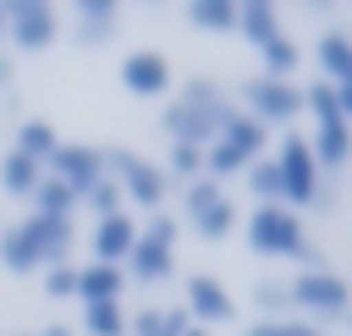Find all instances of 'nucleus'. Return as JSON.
I'll list each match as a JSON object with an SVG mask.
<instances>
[{"label": "nucleus", "mask_w": 352, "mask_h": 336, "mask_svg": "<svg viewBox=\"0 0 352 336\" xmlns=\"http://www.w3.org/2000/svg\"><path fill=\"white\" fill-rule=\"evenodd\" d=\"M187 314H182V303L176 308H138L132 319H126V336H187Z\"/></svg>", "instance_id": "obj_23"}, {"label": "nucleus", "mask_w": 352, "mask_h": 336, "mask_svg": "<svg viewBox=\"0 0 352 336\" xmlns=\"http://www.w3.org/2000/svg\"><path fill=\"white\" fill-rule=\"evenodd\" d=\"M214 138H220V143H231V149H236L242 160H258V154H264V138H270V132H264V127H258L253 116L231 110V116H226V127H220Z\"/></svg>", "instance_id": "obj_21"}, {"label": "nucleus", "mask_w": 352, "mask_h": 336, "mask_svg": "<svg viewBox=\"0 0 352 336\" xmlns=\"http://www.w3.org/2000/svg\"><path fill=\"white\" fill-rule=\"evenodd\" d=\"M33 248H38V264H72V248H77V226L72 220H44V215H22Z\"/></svg>", "instance_id": "obj_13"}, {"label": "nucleus", "mask_w": 352, "mask_h": 336, "mask_svg": "<svg viewBox=\"0 0 352 336\" xmlns=\"http://www.w3.org/2000/svg\"><path fill=\"white\" fill-rule=\"evenodd\" d=\"M38 176H44V165H38V160H28V154H16V149H6V154H0V193L28 198V193L38 187Z\"/></svg>", "instance_id": "obj_22"}, {"label": "nucleus", "mask_w": 352, "mask_h": 336, "mask_svg": "<svg viewBox=\"0 0 352 336\" xmlns=\"http://www.w3.org/2000/svg\"><path fill=\"white\" fill-rule=\"evenodd\" d=\"M28 204H33V215H44V220H72V215H77V193H72L66 182H55V176H38V187L28 193Z\"/></svg>", "instance_id": "obj_20"}, {"label": "nucleus", "mask_w": 352, "mask_h": 336, "mask_svg": "<svg viewBox=\"0 0 352 336\" xmlns=\"http://www.w3.org/2000/svg\"><path fill=\"white\" fill-rule=\"evenodd\" d=\"M104 176L121 187V198H132L138 209H160L165 204V171L154 165V160H143V154H132V149H104Z\"/></svg>", "instance_id": "obj_6"}, {"label": "nucleus", "mask_w": 352, "mask_h": 336, "mask_svg": "<svg viewBox=\"0 0 352 336\" xmlns=\"http://www.w3.org/2000/svg\"><path fill=\"white\" fill-rule=\"evenodd\" d=\"M214 198H226V187H220V182H209V176L187 182V187H182V209H187V220H192V215H204Z\"/></svg>", "instance_id": "obj_32"}, {"label": "nucleus", "mask_w": 352, "mask_h": 336, "mask_svg": "<svg viewBox=\"0 0 352 336\" xmlns=\"http://www.w3.org/2000/svg\"><path fill=\"white\" fill-rule=\"evenodd\" d=\"M44 176H55V182H66L77 198L104 176V149H94V143H60L50 160H44Z\"/></svg>", "instance_id": "obj_8"}, {"label": "nucleus", "mask_w": 352, "mask_h": 336, "mask_svg": "<svg viewBox=\"0 0 352 336\" xmlns=\"http://www.w3.org/2000/svg\"><path fill=\"white\" fill-rule=\"evenodd\" d=\"M60 39V11L50 0H6V44L16 55H44Z\"/></svg>", "instance_id": "obj_5"}, {"label": "nucleus", "mask_w": 352, "mask_h": 336, "mask_svg": "<svg viewBox=\"0 0 352 336\" xmlns=\"http://www.w3.org/2000/svg\"><path fill=\"white\" fill-rule=\"evenodd\" d=\"M236 220H242V209H236L231 198H214L204 215H192V231H198L204 242H220V237H231V231H236Z\"/></svg>", "instance_id": "obj_27"}, {"label": "nucleus", "mask_w": 352, "mask_h": 336, "mask_svg": "<svg viewBox=\"0 0 352 336\" xmlns=\"http://www.w3.org/2000/svg\"><path fill=\"white\" fill-rule=\"evenodd\" d=\"M11 77H16V61H11V55H6V50H0V88H6V83H11Z\"/></svg>", "instance_id": "obj_36"}, {"label": "nucleus", "mask_w": 352, "mask_h": 336, "mask_svg": "<svg viewBox=\"0 0 352 336\" xmlns=\"http://www.w3.org/2000/svg\"><path fill=\"white\" fill-rule=\"evenodd\" d=\"M253 308L258 319H286V281H253Z\"/></svg>", "instance_id": "obj_31"}, {"label": "nucleus", "mask_w": 352, "mask_h": 336, "mask_svg": "<svg viewBox=\"0 0 352 336\" xmlns=\"http://www.w3.org/2000/svg\"><path fill=\"white\" fill-rule=\"evenodd\" d=\"M170 83H176V72H170V61H165L160 50H132V55L121 61V88H126L132 99H165Z\"/></svg>", "instance_id": "obj_9"}, {"label": "nucleus", "mask_w": 352, "mask_h": 336, "mask_svg": "<svg viewBox=\"0 0 352 336\" xmlns=\"http://www.w3.org/2000/svg\"><path fill=\"white\" fill-rule=\"evenodd\" d=\"M0 39H6V6H0Z\"/></svg>", "instance_id": "obj_39"}, {"label": "nucleus", "mask_w": 352, "mask_h": 336, "mask_svg": "<svg viewBox=\"0 0 352 336\" xmlns=\"http://www.w3.org/2000/svg\"><path fill=\"white\" fill-rule=\"evenodd\" d=\"M33 336H77L72 325H44V330H33Z\"/></svg>", "instance_id": "obj_37"}, {"label": "nucleus", "mask_w": 352, "mask_h": 336, "mask_svg": "<svg viewBox=\"0 0 352 336\" xmlns=\"http://www.w3.org/2000/svg\"><path fill=\"white\" fill-rule=\"evenodd\" d=\"M236 110L253 116L264 132L270 127H292L302 116V88L286 83V77H253V83H242V105Z\"/></svg>", "instance_id": "obj_7"}, {"label": "nucleus", "mask_w": 352, "mask_h": 336, "mask_svg": "<svg viewBox=\"0 0 352 336\" xmlns=\"http://www.w3.org/2000/svg\"><path fill=\"white\" fill-rule=\"evenodd\" d=\"M121 275H132L138 286H160V281H170V275H176V248H160V242L138 237V242H132V253L121 259Z\"/></svg>", "instance_id": "obj_15"}, {"label": "nucleus", "mask_w": 352, "mask_h": 336, "mask_svg": "<svg viewBox=\"0 0 352 336\" xmlns=\"http://www.w3.org/2000/svg\"><path fill=\"white\" fill-rule=\"evenodd\" d=\"M0 264H6L11 275H33V270H44V264H38V248H33V237H28L22 220H16V226H0Z\"/></svg>", "instance_id": "obj_19"}, {"label": "nucleus", "mask_w": 352, "mask_h": 336, "mask_svg": "<svg viewBox=\"0 0 352 336\" xmlns=\"http://www.w3.org/2000/svg\"><path fill=\"white\" fill-rule=\"evenodd\" d=\"M187 22L198 33H236V0H192Z\"/></svg>", "instance_id": "obj_25"}, {"label": "nucleus", "mask_w": 352, "mask_h": 336, "mask_svg": "<svg viewBox=\"0 0 352 336\" xmlns=\"http://www.w3.org/2000/svg\"><path fill=\"white\" fill-rule=\"evenodd\" d=\"M82 330L88 336H126V308L121 303H82Z\"/></svg>", "instance_id": "obj_28"}, {"label": "nucleus", "mask_w": 352, "mask_h": 336, "mask_svg": "<svg viewBox=\"0 0 352 336\" xmlns=\"http://www.w3.org/2000/svg\"><path fill=\"white\" fill-rule=\"evenodd\" d=\"M121 33V6L116 0H77L72 6V39L82 50H104Z\"/></svg>", "instance_id": "obj_11"}, {"label": "nucleus", "mask_w": 352, "mask_h": 336, "mask_svg": "<svg viewBox=\"0 0 352 336\" xmlns=\"http://www.w3.org/2000/svg\"><path fill=\"white\" fill-rule=\"evenodd\" d=\"M270 160H275V171H280V204H286L292 215L308 209V204H324V171L314 165L302 132H286L280 149H275Z\"/></svg>", "instance_id": "obj_4"}, {"label": "nucleus", "mask_w": 352, "mask_h": 336, "mask_svg": "<svg viewBox=\"0 0 352 336\" xmlns=\"http://www.w3.org/2000/svg\"><path fill=\"white\" fill-rule=\"evenodd\" d=\"M258 61H264V72H258V77H286V83H292V72H297L302 50H297V44L286 39V28H280L275 39H264V44H258Z\"/></svg>", "instance_id": "obj_26"}, {"label": "nucleus", "mask_w": 352, "mask_h": 336, "mask_svg": "<svg viewBox=\"0 0 352 336\" xmlns=\"http://www.w3.org/2000/svg\"><path fill=\"white\" fill-rule=\"evenodd\" d=\"M11 336H33V330H11Z\"/></svg>", "instance_id": "obj_40"}, {"label": "nucleus", "mask_w": 352, "mask_h": 336, "mask_svg": "<svg viewBox=\"0 0 352 336\" xmlns=\"http://www.w3.org/2000/svg\"><path fill=\"white\" fill-rule=\"evenodd\" d=\"M231 110H236V105L220 94V83H209V77H187L182 94L165 105L160 127L170 132V143H192V149H204V143H214V132L226 127Z\"/></svg>", "instance_id": "obj_1"}, {"label": "nucleus", "mask_w": 352, "mask_h": 336, "mask_svg": "<svg viewBox=\"0 0 352 336\" xmlns=\"http://www.w3.org/2000/svg\"><path fill=\"white\" fill-rule=\"evenodd\" d=\"M77 204H88V209H94V215L104 220V215H116V209H121V187H116L110 176H99V182H94V187H88V193H82Z\"/></svg>", "instance_id": "obj_33"}, {"label": "nucleus", "mask_w": 352, "mask_h": 336, "mask_svg": "<svg viewBox=\"0 0 352 336\" xmlns=\"http://www.w3.org/2000/svg\"><path fill=\"white\" fill-rule=\"evenodd\" d=\"M138 237H148V242H160V248H176V215H160V209H154Z\"/></svg>", "instance_id": "obj_35"}, {"label": "nucleus", "mask_w": 352, "mask_h": 336, "mask_svg": "<svg viewBox=\"0 0 352 336\" xmlns=\"http://www.w3.org/2000/svg\"><path fill=\"white\" fill-rule=\"evenodd\" d=\"M11 149H16V154H28V160H38V165H44V160H50V154H55V149H60V132H55V127H50V121H44V116H28V121H22V127H16V143H11Z\"/></svg>", "instance_id": "obj_24"}, {"label": "nucleus", "mask_w": 352, "mask_h": 336, "mask_svg": "<svg viewBox=\"0 0 352 336\" xmlns=\"http://www.w3.org/2000/svg\"><path fill=\"white\" fill-rule=\"evenodd\" d=\"M182 314L192 319V325H226L231 314H236V303H231V292H226V281L220 275H187V292H182Z\"/></svg>", "instance_id": "obj_10"}, {"label": "nucleus", "mask_w": 352, "mask_h": 336, "mask_svg": "<svg viewBox=\"0 0 352 336\" xmlns=\"http://www.w3.org/2000/svg\"><path fill=\"white\" fill-rule=\"evenodd\" d=\"M242 176H248V193H253L258 204H280V171H275V160H270V154H258Z\"/></svg>", "instance_id": "obj_29"}, {"label": "nucleus", "mask_w": 352, "mask_h": 336, "mask_svg": "<svg viewBox=\"0 0 352 336\" xmlns=\"http://www.w3.org/2000/svg\"><path fill=\"white\" fill-rule=\"evenodd\" d=\"M236 33L258 50L264 39H275V33H280V11H275L270 0H236Z\"/></svg>", "instance_id": "obj_18"}, {"label": "nucleus", "mask_w": 352, "mask_h": 336, "mask_svg": "<svg viewBox=\"0 0 352 336\" xmlns=\"http://www.w3.org/2000/svg\"><path fill=\"white\" fill-rule=\"evenodd\" d=\"M187 336H209V330H204V325H187Z\"/></svg>", "instance_id": "obj_38"}, {"label": "nucleus", "mask_w": 352, "mask_h": 336, "mask_svg": "<svg viewBox=\"0 0 352 336\" xmlns=\"http://www.w3.org/2000/svg\"><path fill=\"white\" fill-rule=\"evenodd\" d=\"M286 308H297V319L330 330L352 314V286L336 275V270H297L286 281Z\"/></svg>", "instance_id": "obj_3"}, {"label": "nucleus", "mask_w": 352, "mask_h": 336, "mask_svg": "<svg viewBox=\"0 0 352 336\" xmlns=\"http://www.w3.org/2000/svg\"><path fill=\"white\" fill-rule=\"evenodd\" d=\"M165 182L176 176V182H198L204 176V149H192V143H170V154H165Z\"/></svg>", "instance_id": "obj_30"}, {"label": "nucleus", "mask_w": 352, "mask_h": 336, "mask_svg": "<svg viewBox=\"0 0 352 336\" xmlns=\"http://www.w3.org/2000/svg\"><path fill=\"white\" fill-rule=\"evenodd\" d=\"M44 292H50L55 303H72V297H77V264H50V270H44Z\"/></svg>", "instance_id": "obj_34"}, {"label": "nucleus", "mask_w": 352, "mask_h": 336, "mask_svg": "<svg viewBox=\"0 0 352 336\" xmlns=\"http://www.w3.org/2000/svg\"><path fill=\"white\" fill-rule=\"evenodd\" d=\"M242 231H248V248L264 259H297L302 270H324L319 242H308L302 215H292L286 204H253V215H242Z\"/></svg>", "instance_id": "obj_2"}, {"label": "nucleus", "mask_w": 352, "mask_h": 336, "mask_svg": "<svg viewBox=\"0 0 352 336\" xmlns=\"http://www.w3.org/2000/svg\"><path fill=\"white\" fill-rule=\"evenodd\" d=\"M308 154H314L319 171H341L346 154H352V121H341V116L314 121V132H308Z\"/></svg>", "instance_id": "obj_14"}, {"label": "nucleus", "mask_w": 352, "mask_h": 336, "mask_svg": "<svg viewBox=\"0 0 352 336\" xmlns=\"http://www.w3.org/2000/svg\"><path fill=\"white\" fill-rule=\"evenodd\" d=\"M132 242H138V226H132V215H126V209H116V215L94 220V231H88L94 264H116V270H121V259L132 253Z\"/></svg>", "instance_id": "obj_12"}, {"label": "nucleus", "mask_w": 352, "mask_h": 336, "mask_svg": "<svg viewBox=\"0 0 352 336\" xmlns=\"http://www.w3.org/2000/svg\"><path fill=\"white\" fill-rule=\"evenodd\" d=\"M314 61H319L330 88H341V94L352 88V33L346 28H324L319 44H314Z\"/></svg>", "instance_id": "obj_16"}, {"label": "nucleus", "mask_w": 352, "mask_h": 336, "mask_svg": "<svg viewBox=\"0 0 352 336\" xmlns=\"http://www.w3.org/2000/svg\"><path fill=\"white\" fill-rule=\"evenodd\" d=\"M126 292V275L116 264H77V303H121Z\"/></svg>", "instance_id": "obj_17"}]
</instances>
